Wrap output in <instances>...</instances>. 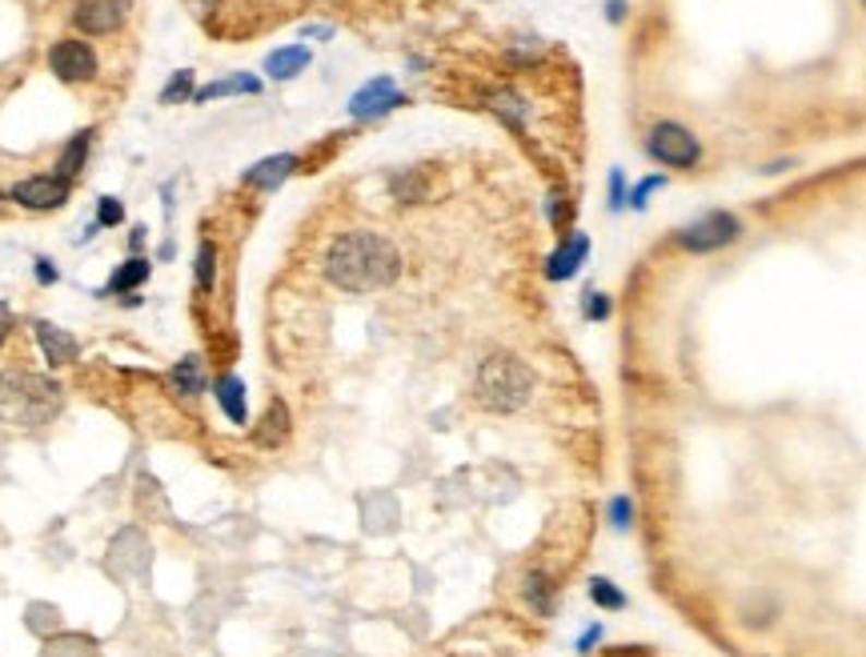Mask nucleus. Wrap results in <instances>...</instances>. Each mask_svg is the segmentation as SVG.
Masks as SVG:
<instances>
[{"mask_svg": "<svg viewBox=\"0 0 866 657\" xmlns=\"http://www.w3.org/2000/svg\"><path fill=\"white\" fill-rule=\"evenodd\" d=\"M401 273V257L382 233H341L325 253V277L346 293H377Z\"/></svg>", "mask_w": 866, "mask_h": 657, "instance_id": "f257e3e1", "label": "nucleus"}, {"mask_svg": "<svg viewBox=\"0 0 866 657\" xmlns=\"http://www.w3.org/2000/svg\"><path fill=\"white\" fill-rule=\"evenodd\" d=\"M61 410V385L40 373H4L0 377V422L45 425Z\"/></svg>", "mask_w": 866, "mask_h": 657, "instance_id": "f03ea898", "label": "nucleus"}, {"mask_svg": "<svg viewBox=\"0 0 866 657\" xmlns=\"http://www.w3.org/2000/svg\"><path fill=\"white\" fill-rule=\"evenodd\" d=\"M533 373L526 361L509 357V353H494L478 365V401L494 413H514L518 405L530 401Z\"/></svg>", "mask_w": 866, "mask_h": 657, "instance_id": "7ed1b4c3", "label": "nucleus"}, {"mask_svg": "<svg viewBox=\"0 0 866 657\" xmlns=\"http://www.w3.org/2000/svg\"><path fill=\"white\" fill-rule=\"evenodd\" d=\"M646 153L654 157L658 165H670V169H694L702 161V145L694 137L686 124L678 121H662L650 129L646 137Z\"/></svg>", "mask_w": 866, "mask_h": 657, "instance_id": "20e7f679", "label": "nucleus"}, {"mask_svg": "<svg viewBox=\"0 0 866 657\" xmlns=\"http://www.w3.org/2000/svg\"><path fill=\"white\" fill-rule=\"evenodd\" d=\"M743 236V221L734 217V212H706V217H698L694 224H686L678 233V245L686 248V253H718V248H726L731 241H738Z\"/></svg>", "mask_w": 866, "mask_h": 657, "instance_id": "39448f33", "label": "nucleus"}, {"mask_svg": "<svg viewBox=\"0 0 866 657\" xmlns=\"http://www.w3.org/2000/svg\"><path fill=\"white\" fill-rule=\"evenodd\" d=\"M124 13H129V0H76L73 21L88 37H109L124 25Z\"/></svg>", "mask_w": 866, "mask_h": 657, "instance_id": "423d86ee", "label": "nucleus"}, {"mask_svg": "<svg viewBox=\"0 0 866 657\" xmlns=\"http://www.w3.org/2000/svg\"><path fill=\"white\" fill-rule=\"evenodd\" d=\"M69 188H73V181H64V177H28V181H21V185L13 188V200L16 205H25V209H61L64 200H69Z\"/></svg>", "mask_w": 866, "mask_h": 657, "instance_id": "0eeeda50", "label": "nucleus"}, {"mask_svg": "<svg viewBox=\"0 0 866 657\" xmlns=\"http://www.w3.org/2000/svg\"><path fill=\"white\" fill-rule=\"evenodd\" d=\"M49 69L73 85V81H88L97 73V57H93L85 40H57L49 49Z\"/></svg>", "mask_w": 866, "mask_h": 657, "instance_id": "6e6552de", "label": "nucleus"}, {"mask_svg": "<svg viewBox=\"0 0 866 657\" xmlns=\"http://www.w3.org/2000/svg\"><path fill=\"white\" fill-rule=\"evenodd\" d=\"M397 105H406V97L397 93V85L389 76H377V81H370V85H361L358 93H353L349 112H353L358 121H373V117H385V112L397 109Z\"/></svg>", "mask_w": 866, "mask_h": 657, "instance_id": "1a4fd4ad", "label": "nucleus"}, {"mask_svg": "<svg viewBox=\"0 0 866 657\" xmlns=\"http://www.w3.org/2000/svg\"><path fill=\"white\" fill-rule=\"evenodd\" d=\"M586 253H590V236L574 233L569 241H562L557 253H550V260H545V277H550V281H569V277L582 269Z\"/></svg>", "mask_w": 866, "mask_h": 657, "instance_id": "9d476101", "label": "nucleus"}, {"mask_svg": "<svg viewBox=\"0 0 866 657\" xmlns=\"http://www.w3.org/2000/svg\"><path fill=\"white\" fill-rule=\"evenodd\" d=\"M37 341H40V349H45L49 365H69V361H76V353H81L76 337L64 333V329H57V325H49V321H37Z\"/></svg>", "mask_w": 866, "mask_h": 657, "instance_id": "9b49d317", "label": "nucleus"}, {"mask_svg": "<svg viewBox=\"0 0 866 657\" xmlns=\"http://www.w3.org/2000/svg\"><path fill=\"white\" fill-rule=\"evenodd\" d=\"M298 169V157L293 153H277V157H265V161H257L253 169L245 173V185L253 188H277L285 181V177Z\"/></svg>", "mask_w": 866, "mask_h": 657, "instance_id": "f8f14e48", "label": "nucleus"}, {"mask_svg": "<svg viewBox=\"0 0 866 657\" xmlns=\"http://www.w3.org/2000/svg\"><path fill=\"white\" fill-rule=\"evenodd\" d=\"M305 64H310V49H305V45H289V49L269 52L265 73H269L273 81H293V76H298Z\"/></svg>", "mask_w": 866, "mask_h": 657, "instance_id": "ddd939ff", "label": "nucleus"}, {"mask_svg": "<svg viewBox=\"0 0 866 657\" xmlns=\"http://www.w3.org/2000/svg\"><path fill=\"white\" fill-rule=\"evenodd\" d=\"M169 385H173V393H181V398H197L201 389H205V369H201V357L177 361L173 373H169Z\"/></svg>", "mask_w": 866, "mask_h": 657, "instance_id": "4468645a", "label": "nucleus"}, {"mask_svg": "<svg viewBox=\"0 0 866 657\" xmlns=\"http://www.w3.org/2000/svg\"><path fill=\"white\" fill-rule=\"evenodd\" d=\"M217 401H221V410L229 422L245 425L249 410H245V385H241V377H221V381H217Z\"/></svg>", "mask_w": 866, "mask_h": 657, "instance_id": "2eb2a0df", "label": "nucleus"}, {"mask_svg": "<svg viewBox=\"0 0 866 657\" xmlns=\"http://www.w3.org/2000/svg\"><path fill=\"white\" fill-rule=\"evenodd\" d=\"M237 93H261V81L249 73H237V76H225V81H213V85L197 88V97L193 100H217V97H237Z\"/></svg>", "mask_w": 866, "mask_h": 657, "instance_id": "dca6fc26", "label": "nucleus"}, {"mask_svg": "<svg viewBox=\"0 0 866 657\" xmlns=\"http://www.w3.org/2000/svg\"><path fill=\"white\" fill-rule=\"evenodd\" d=\"M88 141H93V133H76V137L64 145V153L57 157V177L73 181V177L81 173V165H85V157H88Z\"/></svg>", "mask_w": 866, "mask_h": 657, "instance_id": "f3484780", "label": "nucleus"}, {"mask_svg": "<svg viewBox=\"0 0 866 657\" xmlns=\"http://www.w3.org/2000/svg\"><path fill=\"white\" fill-rule=\"evenodd\" d=\"M149 265L153 260H145V257H129L112 273V281H109V293H129V289H136V285H145V277H149Z\"/></svg>", "mask_w": 866, "mask_h": 657, "instance_id": "a211bd4d", "label": "nucleus"}, {"mask_svg": "<svg viewBox=\"0 0 866 657\" xmlns=\"http://www.w3.org/2000/svg\"><path fill=\"white\" fill-rule=\"evenodd\" d=\"M285 434H289V410H285L281 401H273L269 413H265V422L257 429V441L261 446H281Z\"/></svg>", "mask_w": 866, "mask_h": 657, "instance_id": "6ab92c4d", "label": "nucleus"}, {"mask_svg": "<svg viewBox=\"0 0 866 657\" xmlns=\"http://www.w3.org/2000/svg\"><path fill=\"white\" fill-rule=\"evenodd\" d=\"M526 597H530V606L538 609V613H550V609H554V589L545 582V573H530V577H526Z\"/></svg>", "mask_w": 866, "mask_h": 657, "instance_id": "aec40b11", "label": "nucleus"}, {"mask_svg": "<svg viewBox=\"0 0 866 657\" xmlns=\"http://www.w3.org/2000/svg\"><path fill=\"white\" fill-rule=\"evenodd\" d=\"M590 597H594V606H602V609L626 606V594H622L614 582H606V577H594V582H590Z\"/></svg>", "mask_w": 866, "mask_h": 657, "instance_id": "412c9836", "label": "nucleus"}, {"mask_svg": "<svg viewBox=\"0 0 866 657\" xmlns=\"http://www.w3.org/2000/svg\"><path fill=\"white\" fill-rule=\"evenodd\" d=\"M197 97V88H193V73H173V81L161 88V105H181V100Z\"/></svg>", "mask_w": 866, "mask_h": 657, "instance_id": "4be33fe9", "label": "nucleus"}, {"mask_svg": "<svg viewBox=\"0 0 866 657\" xmlns=\"http://www.w3.org/2000/svg\"><path fill=\"white\" fill-rule=\"evenodd\" d=\"M213 260H217V253H213V245L205 241L197 253V285L201 289H213Z\"/></svg>", "mask_w": 866, "mask_h": 657, "instance_id": "5701e85b", "label": "nucleus"}, {"mask_svg": "<svg viewBox=\"0 0 866 657\" xmlns=\"http://www.w3.org/2000/svg\"><path fill=\"white\" fill-rule=\"evenodd\" d=\"M658 188H662V177H650V181H642V185H638L630 197H626V205H630V209H646V200L654 197Z\"/></svg>", "mask_w": 866, "mask_h": 657, "instance_id": "b1692460", "label": "nucleus"}, {"mask_svg": "<svg viewBox=\"0 0 866 657\" xmlns=\"http://www.w3.org/2000/svg\"><path fill=\"white\" fill-rule=\"evenodd\" d=\"M610 309H614V305H610L606 293H586V317H590V321H606Z\"/></svg>", "mask_w": 866, "mask_h": 657, "instance_id": "393cba45", "label": "nucleus"}, {"mask_svg": "<svg viewBox=\"0 0 866 657\" xmlns=\"http://www.w3.org/2000/svg\"><path fill=\"white\" fill-rule=\"evenodd\" d=\"M626 197H630V193H626V177H622V169H614V173H610V209L614 212L626 209Z\"/></svg>", "mask_w": 866, "mask_h": 657, "instance_id": "a878e982", "label": "nucleus"}, {"mask_svg": "<svg viewBox=\"0 0 866 657\" xmlns=\"http://www.w3.org/2000/svg\"><path fill=\"white\" fill-rule=\"evenodd\" d=\"M121 217H124L121 200H117V197H100V209H97V229H100V224H121Z\"/></svg>", "mask_w": 866, "mask_h": 657, "instance_id": "bb28decb", "label": "nucleus"}, {"mask_svg": "<svg viewBox=\"0 0 866 657\" xmlns=\"http://www.w3.org/2000/svg\"><path fill=\"white\" fill-rule=\"evenodd\" d=\"M610 518H614V525H618V530H630V521H634L630 497H614V501H610Z\"/></svg>", "mask_w": 866, "mask_h": 657, "instance_id": "cd10ccee", "label": "nucleus"}, {"mask_svg": "<svg viewBox=\"0 0 866 657\" xmlns=\"http://www.w3.org/2000/svg\"><path fill=\"white\" fill-rule=\"evenodd\" d=\"M37 281H40V285H52V281H57V269H52V260H37Z\"/></svg>", "mask_w": 866, "mask_h": 657, "instance_id": "c85d7f7f", "label": "nucleus"}, {"mask_svg": "<svg viewBox=\"0 0 866 657\" xmlns=\"http://www.w3.org/2000/svg\"><path fill=\"white\" fill-rule=\"evenodd\" d=\"M622 16H626V0H606V21H614V25H618Z\"/></svg>", "mask_w": 866, "mask_h": 657, "instance_id": "c756f323", "label": "nucleus"}, {"mask_svg": "<svg viewBox=\"0 0 866 657\" xmlns=\"http://www.w3.org/2000/svg\"><path fill=\"white\" fill-rule=\"evenodd\" d=\"M9 329H13V313H9V305L0 301V341L9 337Z\"/></svg>", "mask_w": 866, "mask_h": 657, "instance_id": "7c9ffc66", "label": "nucleus"}, {"mask_svg": "<svg viewBox=\"0 0 866 657\" xmlns=\"http://www.w3.org/2000/svg\"><path fill=\"white\" fill-rule=\"evenodd\" d=\"M598 637H602V625H590V630L582 633V642H578V649H582V654H586V649H590V645H594Z\"/></svg>", "mask_w": 866, "mask_h": 657, "instance_id": "2f4dec72", "label": "nucleus"}, {"mask_svg": "<svg viewBox=\"0 0 866 657\" xmlns=\"http://www.w3.org/2000/svg\"><path fill=\"white\" fill-rule=\"evenodd\" d=\"M863 4H866V0H863Z\"/></svg>", "mask_w": 866, "mask_h": 657, "instance_id": "473e14b6", "label": "nucleus"}]
</instances>
